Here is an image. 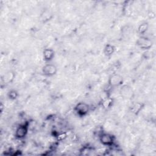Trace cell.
<instances>
[{
    "label": "cell",
    "instance_id": "cell-1",
    "mask_svg": "<svg viewBox=\"0 0 156 156\" xmlns=\"http://www.w3.org/2000/svg\"><path fill=\"white\" fill-rule=\"evenodd\" d=\"M74 110L79 116L83 117L88 114L90 110V107L87 103L80 102L75 105Z\"/></svg>",
    "mask_w": 156,
    "mask_h": 156
},
{
    "label": "cell",
    "instance_id": "cell-2",
    "mask_svg": "<svg viewBox=\"0 0 156 156\" xmlns=\"http://www.w3.org/2000/svg\"><path fill=\"white\" fill-rule=\"evenodd\" d=\"M100 143L105 146H112L115 143V136L108 133L102 132L99 135Z\"/></svg>",
    "mask_w": 156,
    "mask_h": 156
},
{
    "label": "cell",
    "instance_id": "cell-3",
    "mask_svg": "<svg viewBox=\"0 0 156 156\" xmlns=\"http://www.w3.org/2000/svg\"><path fill=\"white\" fill-rule=\"evenodd\" d=\"M136 44L141 49L148 50L152 46V41L148 37L142 35L137 39Z\"/></svg>",
    "mask_w": 156,
    "mask_h": 156
},
{
    "label": "cell",
    "instance_id": "cell-4",
    "mask_svg": "<svg viewBox=\"0 0 156 156\" xmlns=\"http://www.w3.org/2000/svg\"><path fill=\"white\" fill-rule=\"evenodd\" d=\"M124 79L121 75L117 73H113L108 77V85L112 88H115L122 85Z\"/></svg>",
    "mask_w": 156,
    "mask_h": 156
},
{
    "label": "cell",
    "instance_id": "cell-5",
    "mask_svg": "<svg viewBox=\"0 0 156 156\" xmlns=\"http://www.w3.org/2000/svg\"><path fill=\"white\" fill-rule=\"evenodd\" d=\"M29 130V124L24 123L18 126L15 132V136L16 138L21 140L24 138L28 133Z\"/></svg>",
    "mask_w": 156,
    "mask_h": 156
},
{
    "label": "cell",
    "instance_id": "cell-6",
    "mask_svg": "<svg viewBox=\"0 0 156 156\" xmlns=\"http://www.w3.org/2000/svg\"><path fill=\"white\" fill-rule=\"evenodd\" d=\"M57 68L52 63H47L44 65L41 69L42 74L46 77H52L57 74Z\"/></svg>",
    "mask_w": 156,
    "mask_h": 156
},
{
    "label": "cell",
    "instance_id": "cell-7",
    "mask_svg": "<svg viewBox=\"0 0 156 156\" xmlns=\"http://www.w3.org/2000/svg\"><path fill=\"white\" fill-rule=\"evenodd\" d=\"M54 56L55 52L52 48H46L43 51V58L46 62H49L52 60Z\"/></svg>",
    "mask_w": 156,
    "mask_h": 156
},
{
    "label": "cell",
    "instance_id": "cell-8",
    "mask_svg": "<svg viewBox=\"0 0 156 156\" xmlns=\"http://www.w3.org/2000/svg\"><path fill=\"white\" fill-rule=\"evenodd\" d=\"M120 93L124 98L129 99V98H131L133 91H132L131 87L126 85H123L121 87V90H120Z\"/></svg>",
    "mask_w": 156,
    "mask_h": 156
},
{
    "label": "cell",
    "instance_id": "cell-9",
    "mask_svg": "<svg viewBox=\"0 0 156 156\" xmlns=\"http://www.w3.org/2000/svg\"><path fill=\"white\" fill-rule=\"evenodd\" d=\"M15 78V73L12 71L6 72L2 76V79L5 83H9L13 82Z\"/></svg>",
    "mask_w": 156,
    "mask_h": 156
},
{
    "label": "cell",
    "instance_id": "cell-10",
    "mask_svg": "<svg viewBox=\"0 0 156 156\" xmlns=\"http://www.w3.org/2000/svg\"><path fill=\"white\" fill-rule=\"evenodd\" d=\"M115 51V48L111 44H106L104 48V54L107 57L112 56Z\"/></svg>",
    "mask_w": 156,
    "mask_h": 156
},
{
    "label": "cell",
    "instance_id": "cell-11",
    "mask_svg": "<svg viewBox=\"0 0 156 156\" xmlns=\"http://www.w3.org/2000/svg\"><path fill=\"white\" fill-rule=\"evenodd\" d=\"M52 18V14L49 10H44L40 16V19L43 23L48 22V21L51 20Z\"/></svg>",
    "mask_w": 156,
    "mask_h": 156
},
{
    "label": "cell",
    "instance_id": "cell-12",
    "mask_svg": "<svg viewBox=\"0 0 156 156\" xmlns=\"http://www.w3.org/2000/svg\"><path fill=\"white\" fill-rule=\"evenodd\" d=\"M143 107H144L143 104L141 102H136L133 105H132L130 110L132 113L137 115L141 112V110H142V109L143 108Z\"/></svg>",
    "mask_w": 156,
    "mask_h": 156
},
{
    "label": "cell",
    "instance_id": "cell-13",
    "mask_svg": "<svg viewBox=\"0 0 156 156\" xmlns=\"http://www.w3.org/2000/svg\"><path fill=\"white\" fill-rule=\"evenodd\" d=\"M149 28V24L147 23H142L138 27V33L141 35H144L147 31Z\"/></svg>",
    "mask_w": 156,
    "mask_h": 156
},
{
    "label": "cell",
    "instance_id": "cell-14",
    "mask_svg": "<svg viewBox=\"0 0 156 156\" xmlns=\"http://www.w3.org/2000/svg\"><path fill=\"white\" fill-rule=\"evenodd\" d=\"M7 96V98L9 99H10L11 101H15L18 98L19 94L16 90L12 89L8 91Z\"/></svg>",
    "mask_w": 156,
    "mask_h": 156
},
{
    "label": "cell",
    "instance_id": "cell-15",
    "mask_svg": "<svg viewBox=\"0 0 156 156\" xmlns=\"http://www.w3.org/2000/svg\"><path fill=\"white\" fill-rule=\"evenodd\" d=\"M113 104V99L110 98H107L102 101V105L105 108H107L111 107V105Z\"/></svg>",
    "mask_w": 156,
    "mask_h": 156
},
{
    "label": "cell",
    "instance_id": "cell-16",
    "mask_svg": "<svg viewBox=\"0 0 156 156\" xmlns=\"http://www.w3.org/2000/svg\"><path fill=\"white\" fill-rule=\"evenodd\" d=\"M66 136H67V135L65 133H62L58 134L57 137L58 140H63L66 138Z\"/></svg>",
    "mask_w": 156,
    "mask_h": 156
}]
</instances>
